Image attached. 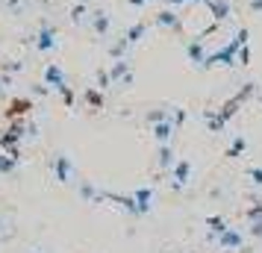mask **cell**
<instances>
[{"instance_id": "1", "label": "cell", "mask_w": 262, "mask_h": 253, "mask_svg": "<svg viewBox=\"0 0 262 253\" xmlns=\"http://www.w3.org/2000/svg\"><path fill=\"white\" fill-rule=\"evenodd\" d=\"M203 3H206V9L212 12L215 24H218V21H224L227 15H230V0H203Z\"/></svg>"}, {"instance_id": "2", "label": "cell", "mask_w": 262, "mask_h": 253, "mask_svg": "<svg viewBox=\"0 0 262 253\" xmlns=\"http://www.w3.org/2000/svg\"><path fill=\"white\" fill-rule=\"evenodd\" d=\"M189 174H191L189 159H183V162H177V168H174V186H177V189H183V186L189 182Z\"/></svg>"}, {"instance_id": "3", "label": "cell", "mask_w": 262, "mask_h": 253, "mask_svg": "<svg viewBox=\"0 0 262 253\" xmlns=\"http://www.w3.org/2000/svg\"><path fill=\"white\" fill-rule=\"evenodd\" d=\"M218 244H221V247H242V233L230 227L227 233H221V236H218Z\"/></svg>"}, {"instance_id": "4", "label": "cell", "mask_w": 262, "mask_h": 253, "mask_svg": "<svg viewBox=\"0 0 262 253\" xmlns=\"http://www.w3.org/2000/svg\"><path fill=\"white\" fill-rule=\"evenodd\" d=\"M189 56H191V62H198L203 68V62H206V50H203V44H201V38H194V41H189Z\"/></svg>"}, {"instance_id": "5", "label": "cell", "mask_w": 262, "mask_h": 253, "mask_svg": "<svg viewBox=\"0 0 262 253\" xmlns=\"http://www.w3.org/2000/svg\"><path fill=\"white\" fill-rule=\"evenodd\" d=\"M206 124H209V130H212V133H218V130H224V124H227V118L224 115H221V112H209V115H206Z\"/></svg>"}, {"instance_id": "6", "label": "cell", "mask_w": 262, "mask_h": 253, "mask_svg": "<svg viewBox=\"0 0 262 253\" xmlns=\"http://www.w3.org/2000/svg\"><path fill=\"white\" fill-rule=\"evenodd\" d=\"M136 209H139V212H147V209H150V189L136 192Z\"/></svg>"}, {"instance_id": "7", "label": "cell", "mask_w": 262, "mask_h": 253, "mask_svg": "<svg viewBox=\"0 0 262 253\" xmlns=\"http://www.w3.org/2000/svg\"><path fill=\"white\" fill-rule=\"evenodd\" d=\"M206 224H209V229H212L215 236H221V233H227V229H230V227H227V221H224V218H209Z\"/></svg>"}, {"instance_id": "8", "label": "cell", "mask_w": 262, "mask_h": 253, "mask_svg": "<svg viewBox=\"0 0 262 253\" xmlns=\"http://www.w3.org/2000/svg\"><path fill=\"white\" fill-rule=\"evenodd\" d=\"M171 130H174V127H171V124L165 121V124H156V130H154V133H156V139H159V142H168Z\"/></svg>"}, {"instance_id": "9", "label": "cell", "mask_w": 262, "mask_h": 253, "mask_svg": "<svg viewBox=\"0 0 262 253\" xmlns=\"http://www.w3.org/2000/svg\"><path fill=\"white\" fill-rule=\"evenodd\" d=\"M159 165H162V168H171V165H174V159H171V150H168V147L159 150Z\"/></svg>"}, {"instance_id": "10", "label": "cell", "mask_w": 262, "mask_h": 253, "mask_svg": "<svg viewBox=\"0 0 262 253\" xmlns=\"http://www.w3.org/2000/svg\"><path fill=\"white\" fill-rule=\"evenodd\" d=\"M159 24H165V27H174V30H177V18H174V12H162L159 15Z\"/></svg>"}, {"instance_id": "11", "label": "cell", "mask_w": 262, "mask_h": 253, "mask_svg": "<svg viewBox=\"0 0 262 253\" xmlns=\"http://www.w3.org/2000/svg\"><path fill=\"white\" fill-rule=\"evenodd\" d=\"M242 150H245V139H242V135H238L236 142H233V147H230V153H227V156H238V153H242Z\"/></svg>"}, {"instance_id": "12", "label": "cell", "mask_w": 262, "mask_h": 253, "mask_svg": "<svg viewBox=\"0 0 262 253\" xmlns=\"http://www.w3.org/2000/svg\"><path fill=\"white\" fill-rule=\"evenodd\" d=\"M248 62H250V48L242 44V48H238V65H248Z\"/></svg>"}, {"instance_id": "13", "label": "cell", "mask_w": 262, "mask_h": 253, "mask_svg": "<svg viewBox=\"0 0 262 253\" xmlns=\"http://www.w3.org/2000/svg\"><path fill=\"white\" fill-rule=\"evenodd\" d=\"M56 171H59V180H68V162H65V159H59V165H56Z\"/></svg>"}, {"instance_id": "14", "label": "cell", "mask_w": 262, "mask_h": 253, "mask_svg": "<svg viewBox=\"0 0 262 253\" xmlns=\"http://www.w3.org/2000/svg\"><path fill=\"white\" fill-rule=\"evenodd\" d=\"M233 41H236V44H248V27H242V30L236 33V38H233Z\"/></svg>"}, {"instance_id": "15", "label": "cell", "mask_w": 262, "mask_h": 253, "mask_svg": "<svg viewBox=\"0 0 262 253\" xmlns=\"http://www.w3.org/2000/svg\"><path fill=\"white\" fill-rule=\"evenodd\" d=\"M250 180L256 182V186H262V168H253V171H250Z\"/></svg>"}, {"instance_id": "16", "label": "cell", "mask_w": 262, "mask_h": 253, "mask_svg": "<svg viewBox=\"0 0 262 253\" xmlns=\"http://www.w3.org/2000/svg\"><path fill=\"white\" fill-rule=\"evenodd\" d=\"M250 233H253V236H262V218H256V221H253V227H250Z\"/></svg>"}, {"instance_id": "17", "label": "cell", "mask_w": 262, "mask_h": 253, "mask_svg": "<svg viewBox=\"0 0 262 253\" xmlns=\"http://www.w3.org/2000/svg\"><path fill=\"white\" fill-rule=\"evenodd\" d=\"M250 9L253 12H262V0H250Z\"/></svg>"}, {"instance_id": "18", "label": "cell", "mask_w": 262, "mask_h": 253, "mask_svg": "<svg viewBox=\"0 0 262 253\" xmlns=\"http://www.w3.org/2000/svg\"><path fill=\"white\" fill-rule=\"evenodd\" d=\"M189 3H201V0H189Z\"/></svg>"}, {"instance_id": "19", "label": "cell", "mask_w": 262, "mask_h": 253, "mask_svg": "<svg viewBox=\"0 0 262 253\" xmlns=\"http://www.w3.org/2000/svg\"><path fill=\"white\" fill-rule=\"evenodd\" d=\"M259 100H262V97H259Z\"/></svg>"}]
</instances>
